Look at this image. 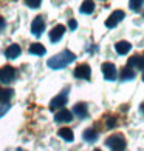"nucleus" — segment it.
Returning <instances> with one entry per match:
<instances>
[{"label": "nucleus", "mask_w": 144, "mask_h": 151, "mask_svg": "<svg viewBox=\"0 0 144 151\" xmlns=\"http://www.w3.org/2000/svg\"><path fill=\"white\" fill-rule=\"evenodd\" d=\"M74 60H76V56H74L70 50H64L62 52H59L57 56L48 59L47 65H48V68H51V70H62L67 65L73 63Z\"/></svg>", "instance_id": "obj_1"}, {"label": "nucleus", "mask_w": 144, "mask_h": 151, "mask_svg": "<svg viewBox=\"0 0 144 151\" xmlns=\"http://www.w3.org/2000/svg\"><path fill=\"white\" fill-rule=\"evenodd\" d=\"M105 145L112 151H124L126 147H127V142H126V139H124L122 134H112L105 140Z\"/></svg>", "instance_id": "obj_2"}, {"label": "nucleus", "mask_w": 144, "mask_h": 151, "mask_svg": "<svg viewBox=\"0 0 144 151\" xmlns=\"http://www.w3.org/2000/svg\"><path fill=\"white\" fill-rule=\"evenodd\" d=\"M44 31H45V19H44L42 16L34 17L33 23H31V32H33V36L40 37Z\"/></svg>", "instance_id": "obj_3"}, {"label": "nucleus", "mask_w": 144, "mask_h": 151, "mask_svg": "<svg viewBox=\"0 0 144 151\" xmlns=\"http://www.w3.org/2000/svg\"><path fill=\"white\" fill-rule=\"evenodd\" d=\"M16 77V70L9 65L3 66L2 70H0V82L2 83H9V82H12Z\"/></svg>", "instance_id": "obj_4"}, {"label": "nucleus", "mask_w": 144, "mask_h": 151, "mask_svg": "<svg viewBox=\"0 0 144 151\" xmlns=\"http://www.w3.org/2000/svg\"><path fill=\"white\" fill-rule=\"evenodd\" d=\"M67 99H68V94H67V90H65V91H62L59 96H56V97L50 102V109L54 111V109L64 108V105H67Z\"/></svg>", "instance_id": "obj_5"}, {"label": "nucleus", "mask_w": 144, "mask_h": 151, "mask_svg": "<svg viewBox=\"0 0 144 151\" xmlns=\"http://www.w3.org/2000/svg\"><path fill=\"white\" fill-rule=\"evenodd\" d=\"M124 16H126L124 11H121V9L113 11L112 14H110V17L105 20V26H107V28H115V26L118 25L122 19H124Z\"/></svg>", "instance_id": "obj_6"}, {"label": "nucleus", "mask_w": 144, "mask_h": 151, "mask_svg": "<svg viewBox=\"0 0 144 151\" xmlns=\"http://www.w3.org/2000/svg\"><path fill=\"white\" fill-rule=\"evenodd\" d=\"M90 76H92V70H90V66H88L87 63H82V65H79L76 70H74V77H78V79L88 80Z\"/></svg>", "instance_id": "obj_7"}, {"label": "nucleus", "mask_w": 144, "mask_h": 151, "mask_svg": "<svg viewBox=\"0 0 144 151\" xmlns=\"http://www.w3.org/2000/svg\"><path fill=\"white\" fill-rule=\"evenodd\" d=\"M102 74H104V77L107 80H115L116 79V66L110 62H105V63H102Z\"/></svg>", "instance_id": "obj_8"}, {"label": "nucleus", "mask_w": 144, "mask_h": 151, "mask_svg": "<svg viewBox=\"0 0 144 151\" xmlns=\"http://www.w3.org/2000/svg\"><path fill=\"white\" fill-rule=\"evenodd\" d=\"M73 120V113L68 111V109H60V111L54 116V122L57 123H68Z\"/></svg>", "instance_id": "obj_9"}, {"label": "nucleus", "mask_w": 144, "mask_h": 151, "mask_svg": "<svg viewBox=\"0 0 144 151\" xmlns=\"http://www.w3.org/2000/svg\"><path fill=\"white\" fill-rule=\"evenodd\" d=\"M64 32H65V26L64 25H56L54 28L50 31V40L53 43H56V42H59L60 39H62V36H64Z\"/></svg>", "instance_id": "obj_10"}, {"label": "nucleus", "mask_w": 144, "mask_h": 151, "mask_svg": "<svg viewBox=\"0 0 144 151\" xmlns=\"http://www.w3.org/2000/svg\"><path fill=\"white\" fill-rule=\"evenodd\" d=\"M20 52H22V50H20V46L17 43H12L9 45L8 48H6V51H5V56L8 57V59H17L20 56Z\"/></svg>", "instance_id": "obj_11"}, {"label": "nucleus", "mask_w": 144, "mask_h": 151, "mask_svg": "<svg viewBox=\"0 0 144 151\" xmlns=\"http://www.w3.org/2000/svg\"><path fill=\"white\" fill-rule=\"evenodd\" d=\"M130 50H132V45H130L129 42H126V40H121V42L115 43V51L121 54V56H124V54H127Z\"/></svg>", "instance_id": "obj_12"}, {"label": "nucleus", "mask_w": 144, "mask_h": 151, "mask_svg": "<svg viewBox=\"0 0 144 151\" xmlns=\"http://www.w3.org/2000/svg\"><path fill=\"white\" fill-rule=\"evenodd\" d=\"M127 66L130 68H138V70H143L144 68V57H141V56H132L129 59V62H127Z\"/></svg>", "instance_id": "obj_13"}, {"label": "nucleus", "mask_w": 144, "mask_h": 151, "mask_svg": "<svg viewBox=\"0 0 144 151\" xmlns=\"http://www.w3.org/2000/svg\"><path fill=\"white\" fill-rule=\"evenodd\" d=\"M73 113L78 116V117L81 119H85L87 116H88V109H87V105L85 104H76L73 108Z\"/></svg>", "instance_id": "obj_14"}, {"label": "nucleus", "mask_w": 144, "mask_h": 151, "mask_svg": "<svg viewBox=\"0 0 144 151\" xmlns=\"http://www.w3.org/2000/svg\"><path fill=\"white\" fill-rule=\"evenodd\" d=\"M28 51H30V54H33V56H44V54L47 52L45 46L42 43H33V45H30Z\"/></svg>", "instance_id": "obj_15"}, {"label": "nucleus", "mask_w": 144, "mask_h": 151, "mask_svg": "<svg viewBox=\"0 0 144 151\" xmlns=\"http://www.w3.org/2000/svg\"><path fill=\"white\" fill-rule=\"evenodd\" d=\"M57 134H59V137H62V139L67 140V142H73L74 140V134H73V131L70 128H60Z\"/></svg>", "instance_id": "obj_16"}, {"label": "nucleus", "mask_w": 144, "mask_h": 151, "mask_svg": "<svg viewBox=\"0 0 144 151\" xmlns=\"http://www.w3.org/2000/svg\"><path fill=\"white\" fill-rule=\"evenodd\" d=\"M82 137H84L85 142H95L96 139H98V131L93 128H88L84 131V134H82Z\"/></svg>", "instance_id": "obj_17"}, {"label": "nucleus", "mask_w": 144, "mask_h": 151, "mask_svg": "<svg viewBox=\"0 0 144 151\" xmlns=\"http://www.w3.org/2000/svg\"><path fill=\"white\" fill-rule=\"evenodd\" d=\"M79 11L82 12V14H92V12L95 11V3L93 2H82Z\"/></svg>", "instance_id": "obj_18"}, {"label": "nucleus", "mask_w": 144, "mask_h": 151, "mask_svg": "<svg viewBox=\"0 0 144 151\" xmlns=\"http://www.w3.org/2000/svg\"><path fill=\"white\" fill-rule=\"evenodd\" d=\"M12 96H14V91H12L11 88H8V90H3V91H2V97H0V104H8Z\"/></svg>", "instance_id": "obj_19"}, {"label": "nucleus", "mask_w": 144, "mask_h": 151, "mask_svg": "<svg viewBox=\"0 0 144 151\" xmlns=\"http://www.w3.org/2000/svg\"><path fill=\"white\" fill-rule=\"evenodd\" d=\"M121 79L122 80H132V79H135V73L132 71V68H124V70L121 71Z\"/></svg>", "instance_id": "obj_20"}, {"label": "nucleus", "mask_w": 144, "mask_h": 151, "mask_svg": "<svg viewBox=\"0 0 144 151\" xmlns=\"http://www.w3.org/2000/svg\"><path fill=\"white\" fill-rule=\"evenodd\" d=\"M143 5H144V2H141V0H132V2L129 3V6H130L132 11H140Z\"/></svg>", "instance_id": "obj_21"}, {"label": "nucleus", "mask_w": 144, "mask_h": 151, "mask_svg": "<svg viewBox=\"0 0 144 151\" xmlns=\"http://www.w3.org/2000/svg\"><path fill=\"white\" fill-rule=\"evenodd\" d=\"M26 6H30V8H33V9H36V8H39L40 6V0H26Z\"/></svg>", "instance_id": "obj_22"}, {"label": "nucleus", "mask_w": 144, "mask_h": 151, "mask_svg": "<svg viewBox=\"0 0 144 151\" xmlns=\"http://www.w3.org/2000/svg\"><path fill=\"white\" fill-rule=\"evenodd\" d=\"M116 125V117H108L107 119V127L108 128H113Z\"/></svg>", "instance_id": "obj_23"}, {"label": "nucleus", "mask_w": 144, "mask_h": 151, "mask_svg": "<svg viewBox=\"0 0 144 151\" xmlns=\"http://www.w3.org/2000/svg\"><path fill=\"white\" fill-rule=\"evenodd\" d=\"M68 28H70L71 31H73V29H76V28H78V22H76L74 19H71L70 22H68Z\"/></svg>", "instance_id": "obj_24"}, {"label": "nucleus", "mask_w": 144, "mask_h": 151, "mask_svg": "<svg viewBox=\"0 0 144 151\" xmlns=\"http://www.w3.org/2000/svg\"><path fill=\"white\" fill-rule=\"evenodd\" d=\"M6 26V22H5V19L3 17H0V31H2L3 28Z\"/></svg>", "instance_id": "obj_25"}, {"label": "nucleus", "mask_w": 144, "mask_h": 151, "mask_svg": "<svg viewBox=\"0 0 144 151\" xmlns=\"http://www.w3.org/2000/svg\"><path fill=\"white\" fill-rule=\"evenodd\" d=\"M140 109H141V113H144V104L141 105V108H140Z\"/></svg>", "instance_id": "obj_26"}, {"label": "nucleus", "mask_w": 144, "mask_h": 151, "mask_svg": "<svg viewBox=\"0 0 144 151\" xmlns=\"http://www.w3.org/2000/svg\"><path fill=\"white\" fill-rule=\"evenodd\" d=\"M2 91H3V90H2V88H0V97H2Z\"/></svg>", "instance_id": "obj_27"}, {"label": "nucleus", "mask_w": 144, "mask_h": 151, "mask_svg": "<svg viewBox=\"0 0 144 151\" xmlns=\"http://www.w3.org/2000/svg\"><path fill=\"white\" fill-rule=\"evenodd\" d=\"M17 151H23V150H20V148H17Z\"/></svg>", "instance_id": "obj_28"}, {"label": "nucleus", "mask_w": 144, "mask_h": 151, "mask_svg": "<svg viewBox=\"0 0 144 151\" xmlns=\"http://www.w3.org/2000/svg\"><path fill=\"white\" fill-rule=\"evenodd\" d=\"M143 82H144V74H143Z\"/></svg>", "instance_id": "obj_29"}, {"label": "nucleus", "mask_w": 144, "mask_h": 151, "mask_svg": "<svg viewBox=\"0 0 144 151\" xmlns=\"http://www.w3.org/2000/svg\"><path fill=\"white\" fill-rule=\"evenodd\" d=\"M95 151H101V150H95Z\"/></svg>", "instance_id": "obj_30"}]
</instances>
